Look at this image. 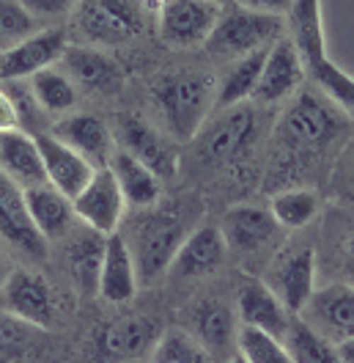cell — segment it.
Here are the masks:
<instances>
[{
	"instance_id": "6da1fadb",
	"label": "cell",
	"mask_w": 354,
	"mask_h": 363,
	"mask_svg": "<svg viewBox=\"0 0 354 363\" xmlns=\"http://www.w3.org/2000/svg\"><path fill=\"white\" fill-rule=\"evenodd\" d=\"M349 138H352V118L341 113L324 94L319 91L297 94L275 130L269 182L288 187L305 171L324 165L327 157L338 160Z\"/></svg>"
},
{
	"instance_id": "7a4b0ae2",
	"label": "cell",
	"mask_w": 354,
	"mask_h": 363,
	"mask_svg": "<svg viewBox=\"0 0 354 363\" xmlns=\"http://www.w3.org/2000/svg\"><path fill=\"white\" fill-rule=\"evenodd\" d=\"M286 28L288 39L299 52L305 77H310L316 91L324 94L341 113L354 121V77L327 55L321 0H294L291 11L286 14Z\"/></svg>"
},
{
	"instance_id": "3957f363",
	"label": "cell",
	"mask_w": 354,
	"mask_h": 363,
	"mask_svg": "<svg viewBox=\"0 0 354 363\" xmlns=\"http://www.w3.org/2000/svg\"><path fill=\"white\" fill-rule=\"evenodd\" d=\"M152 96L171 138L187 143L198 135L200 124L215 108L217 80L200 69H176L156 77Z\"/></svg>"
},
{
	"instance_id": "277c9868",
	"label": "cell",
	"mask_w": 354,
	"mask_h": 363,
	"mask_svg": "<svg viewBox=\"0 0 354 363\" xmlns=\"http://www.w3.org/2000/svg\"><path fill=\"white\" fill-rule=\"evenodd\" d=\"M135 259L137 281H154L171 270L184 242V220L165 209H143L130 220V234H121Z\"/></svg>"
},
{
	"instance_id": "5b68a950",
	"label": "cell",
	"mask_w": 354,
	"mask_h": 363,
	"mask_svg": "<svg viewBox=\"0 0 354 363\" xmlns=\"http://www.w3.org/2000/svg\"><path fill=\"white\" fill-rule=\"evenodd\" d=\"M286 33V20L247 11L239 6H222V14L212 36L206 39V50L212 58L220 61H236L242 55H250L256 50L272 47Z\"/></svg>"
},
{
	"instance_id": "8992f818",
	"label": "cell",
	"mask_w": 354,
	"mask_h": 363,
	"mask_svg": "<svg viewBox=\"0 0 354 363\" xmlns=\"http://www.w3.org/2000/svg\"><path fill=\"white\" fill-rule=\"evenodd\" d=\"M74 25L93 45H124L143 30L140 0H80Z\"/></svg>"
},
{
	"instance_id": "52a82bcc",
	"label": "cell",
	"mask_w": 354,
	"mask_h": 363,
	"mask_svg": "<svg viewBox=\"0 0 354 363\" xmlns=\"http://www.w3.org/2000/svg\"><path fill=\"white\" fill-rule=\"evenodd\" d=\"M220 0H173L159 9V36L168 47L206 45L222 14Z\"/></svg>"
},
{
	"instance_id": "ba28073f",
	"label": "cell",
	"mask_w": 354,
	"mask_h": 363,
	"mask_svg": "<svg viewBox=\"0 0 354 363\" xmlns=\"http://www.w3.org/2000/svg\"><path fill=\"white\" fill-rule=\"evenodd\" d=\"M256 133H258V116L250 105L242 102L234 108H222L220 118L206 130L200 140V155L215 165L239 162L256 143Z\"/></svg>"
},
{
	"instance_id": "9c48e42d",
	"label": "cell",
	"mask_w": 354,
	"mask_h": 363,
	"mask_svg": "<svg viewBox=\"0 0 354 363\" xmlns=\"http://www.w3.org/2000/svg\"><path fill=\"white\" fill-rule=\"evenodd\" d=\"M115 140L118 149H124L127 155L140 160L146 168H152L162 182L173 179L178 171L176 146L156 133L149 121H143L140 116L124 113L115 121Z\"/></svg>"
},
{
	"instance_id": "30bf717a",
	"label": "cell",
	"mask_w": 354,
	"mask_h": 363,
	"mask_svg": "<svg viewBox=\"0 0 354 363\" xmlns=\"http://www.w3.org/2000/svg\"><path fill=\"white\" fill-rule=\"evenodd\" d=\"M266 286L280 297L291 314H299L316 292V250L310 245L283 250L269 267Z\"/></svg>"
},
{
	"instance_id": "8fae6325",
	"label": "cell",
	"mask_w": 354,
	"mask_h": 363,
	"mask_svg": "<svg viewBox=\"0 0 354 363\" xmlns=\"http://www.w3.org/2000/svg\"><path fill=\"white\" fill-rule=\"evenodd\" d=\"M74 206V215L91 228V231H99V234H115L121 226V218H124V196H121V187L113 177L110 165L108 168H96L91 182L72 199Z\"/></svg>"
},
{
	"instance_id": "7c38bea8",
	"label": "cell",
	"mask_w": 354,
	"mask_h": 363,
	"mask_svg": "<svg viewBox=\"0 0 354 363\" xmlns=\"http://www.w3.org/2000/svg\"><path fill=\"white\" fill-rule=\"evenodd\" d=\"M308 322L310 328L324 336L330 344L354 336V286L349 284H330L324 289H316L308 306L297 314Z\"/></svg>"
},
{
	"instance_id": "4fadbf2b",
	"label": "cell",
	"mask_w": 354,
	"mask_h": 363,
	"mask_svg": "<svg viewBox=\"0 0 354 363\" xmlns=\"http://www.w3.org/2000/svg\"><path fill=\"white\" fill-rule=\"evenodd\" d=\"M67 47V30L61 28L30 33L0 52V80H28L42 69L55 67Z\"/></svg>"
},
{
	"instance_id": "5bb4252c",
	"label": "cell",
	"mask_w": 354,
	"mask_h": 363,
	"mask_svg": "<svg viewBox=\"0 0 354 363\" xmlns=\"http://www.w3.org/2000/svg\"><path fill=\"white\" fill-rule=\"evenodd\" d=\"M0 306L6 314H11L30 328H50L55 317V303L47 281L28 270H14L3 281Z\"/></svg>"
},
{
	"instance_id": "9a60e30c",
	"label": "cell",
	"mask_w": 354,
	"mask_h": 363,
	"mask_svg": "<svg viewBox=\"0 0 354 363\" xmlns=\"http://www.w3.org/2000/svg\"><path fill=\"white\" fill-rule=\"evenodd\" d=\"M302 80H305V69L299 61V52H297L294 42L288 39V33H283L266 52L264 69H261L258 86L253 91V99L261 105L288 99L299 91Z\"/></svg>"
},
{
	"instance_id": "2e32d148",
	"label": "cell",
	"mask_w": 354,
	"mask_h": 363,
	"mask_svg": "<svg viewBox=\"0 0 354 363\" xmlns=\"http://www.w3.org/2000/svg\"><path fill=\"white\" fill-rule=\"evenodd\" d=\"M222 240L228 250L236 253H258L269 248L278 237V220L272 218V212L256 204H236L231 206L220 220Z\"/></svg>"
},
{
	"instance_id": "e0dca14e",
	"label": "cell",
	"mask_w": 354,
	"mask_h": 363,
	"mask_svg": "<svg viewBox=\"0 0 354 363\" xmlns=\"http://www.w3.org/2000/svg\"><path fill=\"white\" fill-rule=\"evenodd\" d=\"M61 64H64L69 80L83 86L86 91L113 96L124 89V72L102 50H93L86 45H69L61 55Z\"/></svg>"
},
{
	"instance_id": "ac0fdd59",
	"label": "cell",
	"mask_w": 354,
	"mask_h": 363,
	"mask_svg": "<svg viewBox=\"0 0 354 363\" xmlns=\"http://www.w3.org/2000/svg\"><path fill=\"white\" fill-rule=\"evenodd\" d=\"M36 143H39V152L45 160L47 182L55 190H61L67 199H74L91 182L96 168L86 157H80L74 149H69L64 140H58L52 133L36 135Z\"/></svg>"
},
{
	"instance_id": "d6986e66",
	"label": "cell",
	"mask_w": 354,
	"mask_h": 363,
	"mask_svg": "<svg viewBox=\"0 0 354 363\" xmlns=\"http://www.w3.org/2000/svg\"><path fill=\"white\" fill-rule=\"evenodd\" d=\"M52 135L58 140H64L69 149H74L80 157L88 160L93 168H108V160L115 152L108 124L88 113H74L61 118L52 127Z\"/></svg>"
},
{
	"instance_id": "ffe728a7",
	"label": "cell",
	"mask_w": 354,
	"mask_h": 363,
	"mask_svg": "<svg viewBox=\"0 0 354 363\" xmlns=\"http://www.w3.org/2000/svg\"><path fill=\"white\" fill-rule=\"evenodd\" d=\"M0 171L23 190L47 184L45 160L36 135H28L23 130L0 133Z\"/></svg>"
},
{
	"instance_id": "44dd1931",
	"label": "cell",
	"mask_w": 354,
	"mask_h": 363,
	"mask_svg": "<svg viewBox=\"0 0 354 363\" xmlns=\"http://www.w3.org/2000/svg\"><path fill=\"white\" fill-rule=\"evenodd\" d=\"M239 317L247 328L264 330L269 336L283 341L294 314L280 303V297L275 295L264 281H247L239 289Z\"/></svg>"
},
{
	"instance_id": "7402d4cb",
	"label": "cell",
	"mask_w": 354,
	"mask_h": 363,
	"mask_svg": "<svg viewBox=\"0 0 354 363\" xmlns=\"http://www.w3.org/2000/svg\"><path fill=\"white\" fill-rule=\"evenodd\" d=\"M225 253H228V245L222 240L220 226H200L184 237L171 267L181 278H203L220 270Z\"/></svg>"
},
{
	"instance_id": "603a6c76",
	"label": "cell",
	"mask_w": 354,
	"mask_h": 363,
	"mask_svg": "<svg viewBox=\"0 0 354 363\" xmlns=\"http://www.w3.org/2000/svg\"><path fill=\"white\" fill-rule=\"evenodd\" d=\"M0 234L11 245L28 250V253H42V245H45V237L36 231L30 215H28L25 190L17 187L3 171H0Z\"/></svg>"
},
{
	"instance_id": "cb8c5ba5",
	"label": "cell",
	"mask_w": 354,
	"mask_h": 363,
	"mask_svg": "<svg viewBox=\"0 0 354 363\" xmlns=\"http://www.w3.org/2000/svg\"><path fill=\"white\" fill-rule=\"evenodd\" d=\"M137 292V270L124 237L115 231L105 237L102 270H99V295L108 303H127Z\"/></svg>"
},
{
	"instance_id": "d4e9b609",
	"label": "cell",
	"mask_w": 354,
	"mask_h": 363,
	"mask_svg": "<svg viewBox=\"0 0 354 363\" xmlns=\"http://www.w3.org/2000/svg\"><path fill=\"white\" fill-rule=\"evenodd\" d=\"M25 204H28V215L33 226L45 240H61L69 234L72 220H74L72 199H67L61 190H55L50 182L25 190Z\"/></svg>"
},
{
	"instance_id": "484cf974",
	"label": "cell",
	"mask_w": 354,
	"mask_h": 363,
	"mask_svg": "<svg viewBox=\"0 0 354 363\" xmlns=\"http://www.w3.org/2000/svg\"><path fill=\"white\" fill-rule=\"evenodd\" d=\"M110 171L124 201L135 209H149L159 201L162 193V179L156 177L152 168H146L140 160H135L132 155H127L124 149H115L110 157Z\"/></svg>"
},
{
	"instance_id": "4316f807",
	"label": "cell",
	"mask_w": 354,
	"mask_h": 363,
	"mask_svg": "<svg viewBox=\"0 0 354 363\" xmlns=\"http://www.w3.org/2000/svg\"><path fill=\"white\" fill-rule=\"evenodd\" d=\"M190 333L215 355H225L236 341V317L222 300H200L190 314Z\"/></svg>"
},
{
	"instance_id": "83f0119b",
	"label": "cell",
	"mask_w": 354,
	"mask_h": 363,
	"mask_svg": "<svg viewBox=\"0 0 354 363\" xmlns=\"http://www.w3.org/2000/svg\"><path fill=\"white\" fill-rule=\"evenodd\" d=\"M156 336V325L152 319L130 314L110 322L102 333H99V350L113 358H135L140 352L149 350V344Z\"/></svg>"
},
{
	"instance_id": "f1b7e54d",
	"label": "cell",
	"mask_w": 354,
	"mask_h": 363,
	"mask_svg": "<svg viewBox=\"0 0 354 363\" xmlns=\"http://www.w3.org/2000/svg\"><path fill=\"white\" fill-rule=\"evenodd\" d=\"M266 52H269V47L231 61V67L225 69V74L217 83V96H215V108L217 111L242 105L244 99L253 96V91L258 86V77H261V69H264Z\"/></svg>"
},
{
	"instance_id": "f546056e",
	"label": "cell",
	"mask_w": 354,
	"mask_h": 363,
	"mask_svg": "<svg viewBox=\"0 0 354 363\" xmlns=\"http://www.w3.org/2000/svg\"><path fill=\"white\" fill-rule=\"evenodd\" d=\"M283 344H286L291 363H343L338 358L335 344H330L324 336H319L308 322L297 314L288 322Z\"/></svg>"
},
{
	"instance_id": "4dcf8cb0",
	"label": "cell",
	"mask_w": 354,
	"mask_h": 363,
	"mask_svg": "<svg viewBox=\"0 0 354 363\" xmlns=\"http://www.w3.org/2000/svg\"><path fill=\"white\" fill-rule=\"evenodd\" d=\"M321 199L313 187H283L272 196L269 212L280 228H302L319 215Z\"/></svg>"
},
{
	"instance_id": "1f68e13d",
	"label": "cell",
	"mask_w": 354,
	"mask_h": 363,
	"mask_svg": "<svg viewBox=\"0 0 354 363\" xmlns=\"http://www.w3.org/2000/svg\"><path fill=\"white\" fill-rule=\"evenodd\" d=\"M102 253H105V234L93 231L83 234L69 248V267L74 275V284L83 295H99V270H102Z\"/></svg>"
},
{
	"instance_id": "d6a6232c",
	"label": "cell",
	"mask_w": 354,
	"mask_h": 363,
	"mask_svg": "<svg viewBox=\"0 0 354 363\" xmlns=\"http://www.w3.org/2000/svg\"><path fill=\"white\" fill-rule=\"evenodd\" d=\"M152 363H215V358L190 330L171 328L156 341Z\"/></svg>"
},
{
	"instance_id": "836d02e7",
	"label": "cell",
	"mask_w": 354,
	"mask_h": 363,
	"mask_svg": "<svg viewBox=\"0 0 354 363\" xmlns=\"http://www.w3.org/2000/svg\"><path fill=\"white\" fill-rule=\"evenodd\" d=\"M0 89L6 91L14 116H17V130L28 135H42L45 133V108L36 99L30 80H0Z\"/></svg>"
},
{
	"instance_id": "e575fe53",
	"label": "cell",
	"mask_w": 354,
	"mask_h": 363,
	"mask_svg": "<svg viewBox=\"0 0 354 363\" xmlns=\"http://www.w3.org/2000/svg\"><path fill=\"white\" fill-rule=\"evenodd\" d=\"M28 80H30L33 94H36V99L42 102V108L47 113H67L69 108H74L77 91H74V83L69 80V74L50 67L36 72Z\"/></svg>"
},
{
	"instance_id": "d590c367",
	"label": "cell",
	"mask_w": 354,
	"mask_h": 363,
	"mask_svg": "<svg viewBox=\"0 0 354 363\" xmlns=\"http://www.w3.org/2000/svg\"><path fill=\"white\" fill-rule=\"evenodd\" d=\"M236 347L247 363H291L283 341L247 325H242V330L236 333Z\"/></svg>"
},
{
	"instance_id": "8d00e7d4",
	"label": "cell",
	"mask_w": 354,
	"mask_h": 363,
	"mask_svg": "<svg viewBox=\"0 0 354 363\" xmlns=\"http://www.w3.org/2000/svg\"><path fill=\"white\" fill-rule=\"evenodd\" d=\"M332 226H335V234H332V259H335V267L343 275V284L354 286V206L352 212L338 209Z\"/></svg>"
},
{
	"instance_id": "74e56055",
	"label": "cell",
	"mask_w": 354,
	"mask_h": 363,
	"mask_svg": "<svg viewBox=\"0 0 354 363\" xmlns=\"http://www.w3.org/2000/svg\"><path fill=\"white\" fill-rule=\"evenodd\" d=\"M33 33V14L23 6V0H0V45L14 47L25 36Z\"/></svg>"
},
{
	"instance_id": "f35d334b",
	"label": "cell",
	"mask_w": 354,
	"mask_h": 363,
	"mask_svg": "<svg viewBox=\"0 0 354 363\" xmlns=\"http://www.w3.org/2000/svg\"><path fill=\"white\" fill-rule=\"evenodd\" d=\"M30 347V325L0 311V363H14Z\"/></svg>"
},
{
	"instance_id": "ab89813d",
	"label": "cell",
	"mask_w": 354,
	"mask_h": 363,
	"mask_svg": "<svg viewBox=\"0 0 354 363\" xmlns=\"http://www.w3.org/2000/svg\"><path fill=\"white\" fill-rule=\"evenodd\" d=\"M330 182L335 196L341 199V204L354 206V135L346 140V146L341 149V155L335 160Z\"/></svg>"
},
{
	"instance_id": "60d3db41",
	"label": "cell",
	"mask_w": 354,
	"mask_h": 363,
	"mask_svg": "<svg viewBox=\"0 0 354 363\" xmlns=\"http://www.w3.org/2000/svg\"><path fill=\"white\" fill-rule=\"evenodd\" d=\"M80 0H23V6L33 17H61L72 11Z\"/></svg>"
},
{
	"instance_id": "b9f144b4",
	"label": "cell",
	"mask_w": 354,
	"mask_h": 363,
	"mask_svg": "<svg viewBox=\"0 0 354 363\" xmlns=\"http://www.w3.org/2000/svg\"><path fill=\"white\" fill-rule=\"evenodd\" d=\"M234 6L247 9V11H258V14H272V17H283L291 11L294 0H234Z\"/></svg>"
},
{
	"instance_id": "7bdbcfd3",
	"label": "cell",
	"mask_w": 354,
	"mask_h": 363,
	"mask_svg": "<svg viewBox=\"0 0 354 363\" xmlns=\"http://www.w3.org/2000/svg\"><path fill=\"white\" fill-rule=\"evenodd\" d=\"M8 130H17V116H14V108L6 96V91L0 89V133H8Z\"/></svg>"
},
{
	"instance_id": "ee69618b",
	"label": "cell",
	"mask_w": 354,
	"mask_h": 363,
	"mask_svg": "<svg viewBox=\"0 0 354 363\" xmlns=\"http://www.w3.org/2000/svg\"><path fill=\"white\" fill-rule=\"evenodd\" d=\"M335 350H338V358L343 363H354V336L341 341V344H335Z\"/></svg>"
},
{
	"instance_id": "f6af8a7d",
	"label": "cell",
	"mask_w": 354,
	"mask_h": 363,
	"mask_svg": "<svg viewBox=\"0 0 354 363\" xmlns=\"http://www.w3.org/2000/svg\"><path fill=\"white\" fill-rule=\"evenodd\" d=\"M152 6H156V9H162V6H168V3H173V0H149Z\"/></svg>"
},
{
	"instance_id": "bcb514c9",
	"label": "cell",
	"mask_w": 354,
	"mask_h": 363,
	"mask_svg": "<svg viewBox=\"0 0 354 363\" xmlns=\"http://www.w3.org/2000/svg\"><path fill=\"white\" fill-rule=\"evenodd\" d=\"M231 363H247V361H244L242 355H234V358H231Z\"/></svg>"
},
{
	"instance_id": "7dc6e473",
	"label": "cell",
	"mask_w": 354,
	"mask_h": 363,
	"mask_svg": "<svg viewBox=\"0 0 354 363\" xmlns=\"http://www.w3.org/2000/svg\"><path fill=\"white\" fill-rule=\"evenodd\" d=\"M0 278H3V267H0Z\"/></svg>"
},
{
	"instance_id": "c3c4849f",
	"label": "cell",
	"mask_w": 354,
	"mask_h": 363,
	"mask_svg": "<svg viewBox=\"0 0 354 363\" xmlns=\"http://www.w3.org/2000/svg\"><path fill=\"white\" fill-rule=\"evenodd\" d=\"M220 3H225V0H220Z\"/></svg>"
}]
</instances>
